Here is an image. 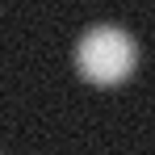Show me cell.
<instances>
[{"mask_svg":"<svg viewBox=\"0 0 155 155\" xmlns=\"http://www.w3.org/2000/svg\"><path fill=\"white\" fill-rule=\"evenodd\" d=\"M138 63V46L122 25L113 21H101V25H88L76 38V67L88 84H122V80L134 71Z\"/></svg>","mask_w":155,"mask_h":155,"instance_id":"obj_1","label":"cell"}]
</instances>
